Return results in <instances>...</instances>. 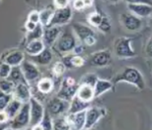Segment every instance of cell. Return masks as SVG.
<instances>
[{
  "label": "cell",
  "instance_id": "6da1fadb",
  "mask_svg": "<svg viewBox=\"0 0 152 130\" xmlns=\"http://www.w3.org/2000/svg\"><path fill=\"white\" fill-rule=\"evenodd\" d=\"M120 82H126L134 85L139 90H143L146 87L145 79L142 72L134 67H125L116 75L113 80L114 85Z\"/></svg>",
  "mask_w": 152,
  "mask_h": 130
},
{
  "label": "cell",
  "instance_id": "7a4b0ae2",
  "mask_svg": "<svg viewBox=\"0 0 152 130\" xmlns=\"http://www.w3.org/2000/svg\"><path fill=\"white\" fill-rule=\"evenodd\" d=\"M72 28L76 34L80 42L86 47H93L97 42L98 37L93 28L80 22H75L72 25Z\"/></svg>",
  "mask_w": 152,
  "mask_h": 130
},
{
  "label": "cell",
  "instance_id": "3957f363",
  "mask_svg": "<svg viewBox=\"0 0 152 130\" xmlns=\"http://www.w3.org/2000/svg\"><path fill=\"white\" fill-rule=\"evenodd\" d=\"M133 37H120L114 42V53L116 57L121 59H132L137 56V53L132 47Z\"/></svg>",
  "mask_w": 152,
  "mask_h": 130
},
{
  "label": "cell",
  "instance_id": "277c9868",
  "mask_svg": "<svg viewBox=\"0 0 152 130\" xmlns=\"http://www.w3.org/2000/svg\"><path fill=\"white\" fill-rule=\"evenodd\" d=\"M77 42L73 34L68 29L63 31L59 35L58 40L56 41V44L54 45L57 51L61 54L66 55L72 52V50L76 47Z\"/></svg>",
  "mask_w": 152,
  "mask_h": 130
},
{
  "label": "cell",
  "instance_id": "5b68a950",
  "mask_svg": "<svg viewBox=\"0 0 152 130\" xmlns=\"http://www.w3.org/2000/svg\"><path fill=\"white\" fill-rule=\"evenodd\" d=\"M78 87L79 82H77L75 78L67 77L63 80L56 96L70 102L77 95Z\"/></svg>",
  "mask_w": 152,
  "mask_h": 130
},
{
  "label": "cell",
  "instance_id": "8992f818",
  "mask_svg": "<svg viewBox=\"0 0 152 130\" xmlns=\"http://www.w3.org/2000/svg\"><path fill=\"white\" fill-rule=\"evenodd\" d=\"M30 104L29 102L23 103L21 109L12 120L10 121V129H22L30 125Z\"/></svg>",
  "mask_w": 152,
  "mask_h": 130
},
{
  "label": "cell",
  "instance_id": "52a82bcc",
  "mask_svg": "<svg viewBox=\"0 0 152 130\" xmlns=\"http://www.w3.org/2000/svg\"><path fill=\"white\" fill-rule=\"evenodd\" d=\"M72 7L70 6L64 8H56L53 13V16L48 25L46 27L53 26H61L67 25L70 22L72 17Z\"/></svg>",
  "mask_w": 152,
  "mask_h": 130
},
{
  "label": "cell",
  "instance_id": "ba28073f",
  "mask_svg": "<svg viewBox=\"0 0 152 130\" xmlns=\"http://www.w3.org/2000/svg\"><path fill=\"white\" fill-rule=\"evenodd\" d=\"M70 102L56 96L50 99L47 102V110L50 112L52 117H59L66 112H68Z\"/></svg>",
  "mask_w": 152,
  "mask_h": 130
},
{
  "label": "cell",
  "instance_id": "9c48e42d",
  "mask_svg": "<svg viewBox=\"0 0 152 130\" xmlns=\"http://www.w3.org/2000/svg\"><path fill=\"white\" fill-rule=\"evenodd\" d=\"M120 20L122 26L128 31L137 32L142 28V20L136 15L130 12L121 13L120 15Z\"/></svg>",
  "mask_w": 152,
  "mask_h": 130
},
{
  "label": "cell",
  "instance_id": "30bf717a",
  "mask_svg": "<svg viewBox=\"0 0 152 130\" xmlns=\"http://www.w3.org/2000/svg\"><path fill=\"white\" fill-rule=\"evenodd\" d=\"M107 113L105 108L100 107H91L86 112V124L85 129H90L95 125L99 121L104 117Z\"/></svg>",
  "mask_w": 152,
  "mask_h": 130
},
{
  "label": "cell",
  "instance_id": "8fae6325",
  "mask_svg": "<svg viewBox=\"0 0 152 130\" xmlns=\"http://www.w3.org/2000/svg\"><path fill=\"white\" fill-rule=\"evenodd\" d=\"M112 61V54L107 49L100 50L92 53L89 58V63L91 66L97 68L107 67Z\"/></svg>",
  "mask_w": 152,
  "mask_h": 130
},
{
  "label": "cell",
  "instance_id": "7c38bea8",
  "mask_svg": "<svg viewBox=\"0 0 152 130\" xmlns=\"http://www.w3.org/2000/svg\"><path fill=\"white\" fill-rule=\"evenodd\" d=\"M30 116H31V121H30V126L31 128L36 124H38L42 120V118L45 114V108L43 105L39 102V100L34 97H32L30 101Z\"/></svg>",
  "mask_w": 152,
  "mask_h": 130
},
{
  "label": "cell",
  "instance_id": "4fadbf2b",
  "mask_svg": "<svg viewBox=\"0 0 152 130\" xmlns=\"http://www.w3.org/2000/svg\"><path fill=\"white\" fill-rule=\"evenodd\" d=\"M25 60V54L20 50H8L2 54L1 62L8 64L11 66H20Z\"/></svg>",
  "mask_w": 152,
  "mask_h": 130
},
{
  "label": "cell",
  "instance_id": "5bb4252c",
  "mask_svg": "<svg viewBox=\"0 0 152 130\" xmlns=\"http://www.w3.org/2000/svg\"><path fill=\"white\" fill-rule=\"evenodd\" d=\"M22 72L24 73L26 81L28 83L34 81L40 78L41 73L37 66L35 64V63L29 61V60H24L20 64Z\"/></svg>",
  "mask_w": 152,
  "mask_h": 130
},
{
  "label": "cell",
  "instance_id": "9a60e30c",
  "mask_svg": "<svg viewBox=\"0 0 152 130\" xmlns=\"http://www.w3.org/2000/svg\"><path fill=\"white\" fill-rule=\"evenodd\" d=\"M63 32L61 26H53V27H45L44 28L42 41L46 47H51L56 44V41L58 40L59 35Z\"/></svg>",
  "mask_w": 152,
  "mask_h": 130
},
{
  "label": "cell",
  "instance_id": "2e32d148",
  "mask_svg": "<svg viewBox=\"0 0 152 130\" xmlns=\"http://www.w3.org/2000/svg\"><path fill=\"white\" fill-rule=\"evenodd\" d=\"M86 111L77 112V113H68L66 115L68 123L70 126V129L80 130L85 129L86 124Z\"/></svg>",
  "mask_w": 152,
  "mask_h": 130
},
{
  "label": "cell",
  "instance_id": "e0dca14e",
  "mask_svg": "<svg viewBox=\"0 0 152 130\" xmlns=\"http://www.w3.org/2000/svg\"><path fill=\"white\" fill-rule=\"evenodd\" d=\"M14 99H18L23 103L28 102L33 97L31 90L28 83H20L16 85V88L13 92Z\"/></svg>",
  "mask_w": 152,
  "mask_h": 130
},
{
  "label": "cell",
  "instance_id": "ac0fdd59",
  "mask_svg": "<svg viewBox=\"0 0 152 130\" xmlns=\"http://www.w3.org/2000/svg\"><path fill=\"white\" fill-rule=\"evenodd\" d=\"M128 10L140 18H146L152 15V6L145 3L127 4Z\"/></svg>",
  "mask_w": 152,
  "mask_h": 130
},
{
  "label": "cell",
  "instance_id": "d6986e66",
  "mask_svg": "<svg viewBox=\"0 0 152 130\" xmlns=\"http://www.w3.org/2000/svg\"><path fill=\"white\" fill-rule=\"evenodd\" d=\"M62 61L67 68H81L85 65L86 60L81 56L75 55L73 53L66 54L63 56Z\"/></svg>",
  "mask_w": 152,
  "mask_h": 130
},
{
  "label": "cell",
  "instance_id": "ffe728a7",
  "mask_svg": "<svg viewBox=\"0 0 152 130\" xmlns=\"http://www.w3.org/2000/svg\"><path fill=\"white\" fill-rule=\"evenodd\" d=\"M77 96L85 102H91L94 99H95L94 89L92 85H90L88 84L79 83Z\"/></svg>",
  "mask_w": 152,
  "mask_h": 130
},
{
  "label": "cell",
  "instance_id": "44dd1931",
  "mask_svg": "<svg viewBox=\"0 0 152 130\" xmlns=\"http://www.w3.org/2000/svg\"><path fill=\"white\" fill-rule=\"evenodd\" d=\"M31 58L32 61L35 64L45 66V65L50 64L51 63L53 59V54L50 48L46 47L42 52L37 54L36 56H31Z\"/></svg>",
  "mask_w": 152,
  "mask_h": 130
},
{
  "label": "cell",
  "instance_id": "7402d4cb",
  "mask_svg": "<svg viewBox=\"0 0 152 130\" xmlns=\"http://www.w3.org/2000/svg\"><path fill=\"white\" fill-rule=\"evenodd\" d=\"M46 48L42 39H36L25 44V51L30 56H36Z\"/></svg>",
  "mask_w": 152,
  "mask_h": 130
},
{
  "label": "cell",
  "instance_id": "603a6c76",
  "mask_svg": "<svg viewBox=\"0 0 152 130\" xmlns=\"http://www.w3.org/2000/svg\"><path fill=\"white\" fill-rule=\"evenodd\" d=\"M90 107V102H85L79 99L77 95L70 101V107L68 113H77V112L86 111Z\"/></svg>",
  "mask_w": 152,
  "mask_h": 130
},
{
  "label": "cell",
  "instance_id": "cb8c5ba5",
  "mask_svg": "<svg viewBox=\"0 0 152 130\" xmlns=\"http://www.w3.org/2000/svg\"><path fill=\"white\" fill-rule=\"evenodd\" d=\"M113 85H114V84L111 82L110 81L99 78L96 84H95V85L94 87V96H95V98H99V97L102 95L106 92L112 90Z\"/></svg>",
  "mask_w": 152,
  "mask_h": 130
},
{
  "label": "cell",
  "instance_id": "d4e9b609",
  "mask_svg": "<svg viewBox=\"0 0 152 130\" xmlns=\"http://www.w3.org/2000/svg\"><path fill=\"white\" fill-rule=\"evenodd\" d=\"M54 89V81L51 78H40L37 83V90L40 93L48 94Z\"/></svg>",
  "mask_w": 152,
  "mask_h": 130
},
{
  "label": "cell",
  "instance_id": "484cf974",
  "mask_svg": "<svg viewBox=\"0 0 152 130\" xmlns=\"http://www.w3.org/2000/svg\"><path fill=\"white\" fill-rule=\"evenodd\" d=\"M7 79L14 82L16 85L20 83H28V81H26L25 76H24V73L22 72L20 65L12 67V71L10 72V75L8 76Z\"/></svg>",
  "mask_w": 152,
  "mask_h": 130
},
{
  "label": "cell",
  "instance_id": "4316f807",
  "mask_svg": "<svg viewBox=\"0 0 152 130\" xmlns=\"http://www.w3.org/2000/svg\"><path fill=\"white\" fill-rule=\"evenodd\" d=\"M53 119L52 115L50 114V112L46 109L45 114L42 118V120L38 124H36L31 128L32 129H39V130H50L53 129Z\"/></svg>",
  "mask_w": 152,
  "mask_h": 130
},
{
  "label": "cell",
  "instance_id": "83f0119b",
  "mask_svg": "<svg viewBox=\"0 0 152 130\" xmlns=\"http://www.w3.org/2000/svg\"><path fill=\"white\" fill-rule=\"evenodd\" d=\"M23 106V102L19 101L18 99H13L9 104L7 106L6 108L4 109V111L7 112V114L8 115L11 120H12L13 118L16 116L17 113L20 112V110L21 109Z\"/></svg>",
  "mask_w": 152,
  "mask_h": 130
},
{
  "label": "cell",
  "instance_id": "f1b7e54d",
  "mask_svg": "<svg viewBox=\"0 0 152 130\" xmlns=\"http://www.w3.org/2000/svg\"><path fill=\"white\" fill-rule=\"evenodd\" d=\"M44 28H45V27L41 23H38L36 26V28H34L33 31L27 32L26 39H25L26 43H28L33 40H36V39H42V36H43Z\"/></svg>",
  "mask_w": 152,
  "mask_h": 130
},
{
  "label": "cell",
  "instance_id": "f546056e",
  "mask_svg": "<svg viewBox=\"0 0 152 130\" xmlns=\"http://www.w3.org/2000/svg\"><path fill=\"white\" fill-rule=\"evenodd\" d=\"M105 14H103L102 12H91L87 17V20L89 22L91 26H93L94 28H98L99 26L101 25L102 20L104 18Z\"/></svg>",
  "mask_w": 152,
  "mask_h": 130
},
{
  "label": "cell",
  "instance_id": "4dcf8cb0",
  "mask_svg": "<svg viewBox=\"0 0 152 130\" xmlns=\"http://www.w3.org/2000/svg\"><path fill=\"white\" fill-rule=\"evenodd\" d=\"M67 67L62 60L57 61L51 67V74L55 78H60L65 73Z\"/></svg>",
  "mask_w": 152,
  "mask_h": 130
},
{
  "label": "cell",
  "instance_id": "1f68e13d",
  "mask_svg": "<svg viewBox=\"0 0 152 130\" xmlns=\"http://www.w3.org/2000/svg\"><path fill=\"white\" fill-rule=\"evenodd\" d=\"M15 88H16V84L14 82L8 80L7 78H1V81H0L1 92L13 94Z\"/></svg>",
  "mask_w": 152,
  "mask_h": 130
},
{
  "label": "cell",
  "instance_id": "d6a6232c",
  "mask_svg": "<svg viewBox=\"0 0 152 130\" xmlns=\"http://www.w3.org/2000/svg\"><path fill=\"white\" fill-rule=\"evenodd\" d=\"M53 129H70L66 115L56 117L53 121Z\"/></svg>",
  "mask_w": 152,
  "mask_h": 130
},
{
  "label": "cell",
  "instance_id": "836d02e7",
  "mask_svg": "<svg viewBox=\"0 0 152 130\" xmlns=\"http://www.w3.org/2000/svg\"><path fill=\"white\" fill-rule=\"evenodd\" d=\"M55 10H56V8L48 7V8H46V9L39 12H40V23L43 25L44 27H46L48 25V23L52 17Z\"/></svg>",
  "mask_w": 152,
  "mask_h": 130
},
{
  "label": "cell",
  "instance_id": "e575fe53",
  "mask_svg": "<svg viewBox=\"0 0 152 130\" xmlns=\"http://www.w3.org/2000/svg\"><path fill=\"white\" fill-rule=\"evenodd\" d=\"M14 99V96L12 93H6L1 92V95H0V111H3L6 108V107L9 102Z\"/></svg>",
  "mask_w": 152,
  "mask_h": 130
},
{
  "label": "cell",
  "instance_id": "d590c367",
  "mask_svg": "<svg viewBox=\"0 0 152 130\" xmlns=\"http://www.w3.org/2000/svg\"><path fill=\"white\" fill-rule=\"evenodd\" d=\"M98 79H99V77H98L94 73H87V74H86L85 76L82 77V78L81 79V81H79V83L88 84V85H92L93 87H94L97 81H98Z\"/></svg>",
  "mask_w": 152,
  "mask_h": 130
},
{
  "label": "cell",
  "instance_id": "8d00e7d4",
  "mask_svg": "<svg viewBox=\"0 0 152 130\" xmlns=\"http://www.w3.org/2000/svg\"><path fill=\"white\" fill-rule=\"evenodd\" d=\"M98 29L102 32V33H109V32L111 31V29H112V23H111L110 19L106 15L104 16V18L102 20L101 25L99 26Z\"/></svg>",
  "mask_w": 152,
  "mask_h": 130
},
{
  "label": "cell",
  "instance_id": "74e56055",
  "mask_svg": "<svg viewBox=\"0 0 152 130\" xmlns=\"http://www.w3.org/2000/svg\"><path fill=\"white\" fill-rule=\"evenodd\" d=\"M12 66H11L8 64L4 62H1L0 66V77L1 78H7L10 75V72L12 71Z\"/></svg>",
  "mask_w": 152,
  "mask_h": 130
},
{
  "label": "cell",
  "instance_id": "f35d334b",
  "mask_svg": "<svg viewBox=\"0 0 152 130\" xmlns=\"http://www.w3.org/2000/svg\"><path fill=\"white\" fill-rule=\"evenodd\" d=\"M72 7L77 11H83L86 9V5L84 0H72Z\"/></svg>",
  "mask_w": 152,
  "mask_h": 130
},
{
  "label": "cell",
  "instance_id": "ab89813d",
  "mask_svg": "<svg viewBox=\"0 0 152 130\" xmlns=\"http://www.w3.org/2000/svg\"><path fill=\"white\" fill-rule=\"evenodd\" d=\"M55 8H64L70 6V0H53Z\"/></svg>",
  "mask_w": 152,
  "mask_h": 130
},
{
  "label": "cell",
  "instance_id": "60d3db41",
  "mask_svg": "<svg viewBox=\"0 0 152 130\" xmlns=\"http://www.w3.org/2000/svg\"><path fill=\"white\" fill-rule=\"evenodd\" d=\"M28 20L35 24L40 23V12L37 11H32L28 16Z\"/></svg>",
  "mask_w": 152,
  "mask_h": 130
},
{
  "label": "cell",
  "instance_id": "b9f144b4",
  "mask_svg": "<svg viewBox=\"0 0 152 130\" xmlns=\"http://www.w3.org/2000/svg\"><path fill=\"white\" fill-rule=\"evenodd\" d=\"M145 53L147 57L152 59V36L149 37L145 47Z\"/></svg>",
  "mask_w": 152,
  "mask_h": 130
},
{
  "label": "cell",
  "instance_id": "7bdbcfd3",
  "mask_svg": "<svg viewBox=\"0 0 152 130\" xmlns=\"http://www.w3.org/2000/svg\"><path fill=\"white\" fill-rule=\"evenodd\" d=\"M86 50V46L84 44H82L81 42L80 43H77L76 47H74V49L72 50V52L75 55H78V56H81L82 53L84 52V50Z\"/></svg>",
  "mask_w": 152,
  "mask_h": 130
},
{
  "label": "cell",
  "instance_id": "ee69618b",
  "mask_svg": "<svg viewBox=\"0 0 152 130\" xmlns=\"http://www.w3.org/2000/svg\"><path fill=\"white\" fill-rule=\"evenodd\" d=\"M11 121V119L8 116V115L7 114V112L3 110V111H0V124H5L7 123H8Z\"/></svg>",
  "mask_w": 152,
  "mask_h": 130
},
{
  "label": "cell",
  "instance_id": "f6af8a7d",
  "mask_svg": "<svg viewBox=\"0 0 152 130\" xmlns=\"http://www.w3.org/2000/svg\"><path fill=\"white\" fill-rule=\"evenodd\" d=\"M127 4H137V3H145L152 6V0H124Z\"/></svg>",
  "mask_w": 152,
  "mask_h": 130
},
{
  "label": "cell",
  "instance_id": "bcb514c9",
  "mask_svg": "<svg viewBox=\"0 0 152 130\" xmlns=\"http://www.w3.org/2000/svg\"><path fill=\"white\" fill-rule=\"evenodd\" d=\"M37 25V24H35V23H34V22H32L30 21V20H27V21L25 22V28L27 32H31L34 30V28H36Z\"/></svg>",
  "mask_w": 152,
  "mask_h": 130
},
{
  "label": "cell",
  "instance_id": "7dc6e473",
  "mask_svg": "<svg viewBox=\"0 0 152 130\" xmlns=\"http://www.w3.org/2000/svg\"><path fill=\"white\" fill-rule=\"evenodd\" d=\"M107 2H109V3H118L120 0H106Z\"/></svg>",
  "mask_w": 152,
  "mask_h": 130
},
{
  "label": "cell",
  "instance_id": "c3c4849f",
  "mask_svg": "<svg viewBox=\"0 0 152 130\" xmlns=\"http://www.w3.org/2000/svg\"><path fill=\"white\" fill-rule=\"evenodd\" d=\"M150 23H151V25H152V16H151V20H150Z\"/></svg>",
  "mask_w": 152,
  "mask_h": 130
}]
</instances>
